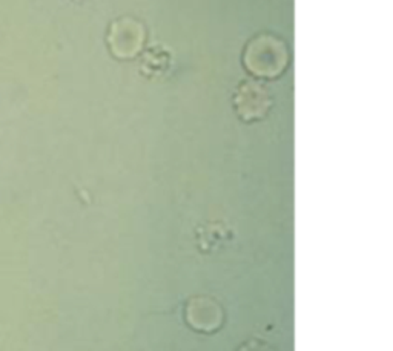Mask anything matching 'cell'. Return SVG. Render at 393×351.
I'll return each mask as SVG.
<instances>
[{"instance_id":"obj_1","label":"cell","mask_w":393,"mask_h":351,"mask_svg":"<svg viewBox=\"0 0 393 351\" xmlns=\"http://www.w3.org/2000/svg\"><path fill=\"white\" fill-rule=\"evenodd\" d=\"M244 66L260 79H276L289 64L286 43L274 36L263 34L252 38L244 51Z\"/></svg>"},{"instance_id":"obj_2","label":"cell","mask_w":393,"mask_h":351,"mask_svg":"<svg viewBox=\"0 0 393 351\" xmlns=\"http://www.w3.org/2000/svg\"><path fill=\"white\" fill-rule=\"evenodd\" d=\"M272 106L269 90L259 82H244L237 90L235 109L244 121L263 119Z\"/></svg>"},{"instance_id":"obj_3","label":"cell","mask_w":393,"mask_h":351,"mask_svg":"<svg viewBox=\"0 0 393 351\" xmlns=\"http://www.w3.org/2000/svg\"><path fill=\"white\" fill-rule=\"evenodd\" d=\"M145 31L132 19H120L109 28L108 43L112 54L120 58H131L139 53L143 45Z\"/></svg>"}]
</instances>
